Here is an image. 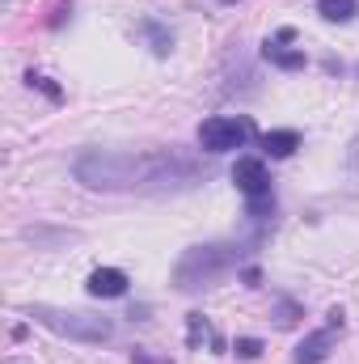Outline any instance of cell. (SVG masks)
<instances>
[{"mask_svg":"<svg viewBox=\"0 0 359 364\" xmlns=\"http://www.w3.org/2000/svg\"><path fill=\"white\" fill-rule=\"evenodd\" d=\"M72 178L101 195H157V191H182L203 182L207 166L182 149H148V153L85 149L72 161Z\"/></svg>","mask_w":359,"mask_h":364,"instance_id":"6da1fadb","label":"cell"},{"mask_svg":"<svg viewBox=\"0 0 359 364\" xmlns=\"http://www.w3.org/2000/svg\"><path fill=\"white\" fill-rule=\"evenodd\" d=\"M241 263V246L233 242H207V246H190L174 267V284L182 292H199V288H211L216 279L233 272Z\"/></svg>","mask_w":359,"mask_h":364,"instance_id":"7a4b0ae2","label":"cell"},{"mask_svg":"<svg viewBox=\"0 0 359 364\" xmlns=\"http://www.w3.org/2000/svg\"><path fill=\"white\" fill-rule=\"evenodd\" d=\"M26 318L38 322V326H47L51 335H60L68 343H110V335H114V322L110 318H93V314L60 309V305H30Z\"/></svg>","mask_w":359,"mask_h":364,"instance_id":"3957f363","label":"cell"},{"mask_svg":"<svg viewBox=\"0 0 359 364\" xmlns=\"http://www.w3.org/2000/svg\"><path fill=\"white\" fill-rule=\"evenodd\" d=\"M250 136H254V127H250V119H241V114H211V119L199 123V149L211 153V157L233 153V149H245Z\"/></svg>","mask_w":359,"mask_h":364,"instance_id":"277c9868","label":"cell"},{"mask_svg":"<svg viewBox=\"0 0 359 364\" xmlns=\"http://www.w3.org/2000/svg\"><path fill=\"white\" fill-rule=\"evenodd\" d=\"M233 182H237V191H241L245 199H270V174L258 157H237Z\"/></svg>","mask_w":359,"mask_h":364,"instance_id":"5b68a950","label":"cell"},{"mask_svg":"<svg viewBox=\"0 0 359 364\" xmlns=\"http://www.w3.org/2000/svg\"><path fill=\"white\" fill-rule=\"evenodd\" d=\"M127 272L123 267H97V272H89V279H85V292L89 296H97V301H118V296H127Z\"/></svg>","mask_w":359,"mask_h":364,"instance_id":"8992f818","label":"cell"},{"mask_svg":"<svg viewBox=\"0 0 359 364\" xmlns=\"http://www.w3.org/2000/svg\"><path fill=\"white\" fill-rule=\"evenodd\" d=\"M287 38H292V30H279V38H267V43H263V60H267L270 68L300 73V68H304V51H296V47H283Z\"/></svg>","mask_w":359,"mask_h":364,"instance_id":"52a82bcc","label":"cell"},{"mask_svg":"<svg viewBox=\"0 0 359 364\" xmlns=\"http://www.w3.org/2000/svg\"><path fill=\"white\" fill-rule=\"evenodd\" d=\"M334 331H338V326H330V322H326L321 331L304 335V339H300V348L292 352V360H296V364H321L326 356H330V348H334Z\"/></svg>","mask_w":359,"mask_h":364,"instance_id":"ba28073f","label":"cell"},{"mask_svg":"<svg viewBox=\"0 0 359 364\" xmlns=\"http://www.w3.org/2000/svg\"><path fill=\"white\" fill-rule=\"evenodd\" d=\"M296 149H300V132H296V127H275V132H267V136H263V153H267V157H275V161L292 157Z\"/></svg>","mask_w":359,"mask_h":364,"instance_id":"9c48e42d","label":"cell"},{"mask_svg":"<svg viewBox=\"0 0 359 364\" xmlns=\"http://www.w3.org/2000/svg\"><path fill=\"white\" fill-rule=\"evenodd\" d=\"M136 30H140V34H144V38L153 43V55H161V60H165V55L174 51V34H170V30H165L161 21H153V17H148V21H140Z\"/></svg>","mask_w":359,"mask_h":364,"instance_id":"30bf717a","label":"cell"},{"mask_svg":"<svg viewBox=\"0 0 359 364\" xmlns=\"http://www.w3.org/2000/svg\"><path fill=\"white\" fill-rule=\"evenodd\" d=\"M317 13H321L326 21H338V26H343V21H351L359 13V4L355 0H317Z\"/></svg>","mask_w":359,"mask_h":364,"instance_id":"8fae6325","label":"cell"},{"mask_svg":"<svg viewBox=\"0 0 359 364\" xmlns=\"http://www.w3.org/2000/svg\"><path fill=\"white\" fill-rule=\"evenodd\" d=\"M199 339H207V343H211V348H220V339H216V335H211V326H207V322H203V314H190V343H194V348H199Z\"/></svg>","mask_w":359,"mask_h":364,"instance_id":"7c38bea8","label":"cell"},{"mask_svg":"<svg viewBox=\"0 0 359 364\" xmlns=\"http://www.w3.org/2000/svg\"><path fill=\"white\" fill-rule=\"evenodd\" d=\"M26 85H30V90H43L51 102H60V97H64V93H60V85H51L43 73H26Z\"/></svg>","mask_w":359,"mask_h":364,"instance_id":"4fadbf2b","label":"cell"},{"mask_svg":"<svg viewBox=\"0 0 359 364\" xmlns=\"http://www.w3.org/2000/svg\"><path fill=\"white\" fill-rule=\"evenodd\" d=\"M26 237H30V242H43V246H51V242H64V237H72V233H64V229H26Z\"/></svg>","mask_w":359,"mask_h":364,"instance_id":"5bb4252c","label":"cell"},{"mask_svg":"<svg viewBox=\"0 0 359 364\" xmlns=\"http://www.w3.org/2000/svg\"><path fill=\"white\" fill-rule=\"evenodd\" d=\"M233 352H237L241 360H258V356H263V339H237Z\"/></svg>","mask_w":359,"mask_h":364,"instance_id":"9a60e30c","label":"cell"},{"mask_svg":"<svg viewBox=\"0 0 359 364\" xmlns=\"http://www.w3.org/2000/svg\"><path fill=\"white\" fill-rule=\"evenodd\" d=\"M296 314H300V309H296L292 301H279V305H275V322H279V326H292Z\"/></svg>","mask_w":359,"mask_h":364,"instance_id":"2e32d148","label":"cell"},{"mask_svg":"<svg viewBox=\"0 0 359 364\" xmlns=\"http://www.w3.org/2000/svg\"><path fill=\"white\" fill-rule=\"evenodd\" d=\"M351 170H355V174H359V140H355V144H351Z\"/></svg>","mask_w":359,"mask_h":364,"instance_id":"e0dca14e","label":"cell"}]
</instances>
